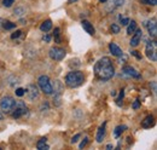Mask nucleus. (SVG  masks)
Returning <instances> with one entry per match:
<instances>
[{
    "label": "nucleus",
    "instance_id": "2f4dec72",
    "mask_svg": "<svg viewBox=\"0 0 157 150\" xmlns=\"http://www.w3.org/2000/svg\"><path fill=\"white\" fill-rule=\"evenodd\" d=\"M139 107H140V101L137 99V101L133 103V109H139Z\"/></svg>",
    "mask_w": 157,
    "mask_h": 150
},
{
    "label": "nucleus",
    "instance_id": "6ab92c4d",
    "mask_svg": "<svg viewBox=\"0 0 157 150\" xmlns=\"http://www.w3.org/2000/svg\"><path fill=\"white\" fill-rule=\"evenodd\" d=\"M126 130H127V126H124V125L117 126V127L115 128V131H114V136H115V138H118V137L122 134V132L126 131Z\"/></svg>",
    "mask_w": 157,
    "mask_h": 150
},
{
    "label": "nucleus",
    "instance_id": "f3484780",
    "mask_svg": "<svg viewBox=\"0 0 157 150\" xmlns=\"http://www.w3.org/2000/svg\"><path fill=\"white\" fill-rule=\"evenodd\" d=\"M127 26H128L127 27V34L132 35L136 32V29H137V22L136 21H129V23Z\"/></svg>",
    "mask_w": 157,
    "mask_h": 150
},
{
    "label": "nucleus",
    "instance_id": "dca6fc26",
    "mask_svg": "<svg viewBox=\"0 0 157 150\" xmlns=\"http://www.w3.org/2000/svg\"><path fill=\"white\" fill-rule=\"evenodd\" d=\"M38 149L39 150H48L50 149V145H47V138H41L38 144H36Z\"/></svg>",
    "mask_w": 157,
    "mask_h": 150
},
{
    "label": "nucleus",
    "instance_id": "393cba45",
    "mask_svg": "<svg viewBox=\"0 0 157 150\" xmlns=\"http://www.w3.org/2000/svg\"><path fill=\"white\" fill-rule=\"evenodd\" d=\"M120 21H121L122 26H127V24L129 23V18H127V17H122V16H120Z\"/></svg>",
    "mask_w": 157,
    "mask_h": 150
},
{
    "label": "nucleus",
    "instance_id": "cd10ccee",
    "mask_svg": "<svg viewBox=\"0 0 157 150\" xmlns=\"http://www.w3.org/2000/svg\"><path fill=\"white\" fill-rule=\"evenodd\" d=\"M15 92H16V96L22 97V96H24V89H17Z\"/></svg>",
    "mask_w": 157,
    "mask_h": 150
},
{
    "label": "nucleus",
    "instance_id": "423d86ee",
    "mask_svg": "<svg viewBox=\"0 0 157 150\" xmlns=\"http://www.w3.org/2000/svg\"><path fill=\"white\" fill-rule=\"evenodd\" d=\"M146 56L149 59H151L152 62L157 61V44L156 41H147L146 44Z\"/></svg>",
    "mask_w": 157,
    "mask_h": 150
},
{
    "label": "nucleus",
    "instance_id": "2eb2a0df",
    "mask_svg": "<svg viewBox=\"0 0 157 150\" xmlns=\"http://www.w3.org/2000/svg\"><path fill=\"white\" fill-rule=\"evenodd\" d=\"M109 49H110V52H111L114 56H116V57L122 56V50L118 47L115 42H111V44L109 45Z\"/></svg>",
    "mask_w": 157,
    "mask_h": 150
},
{
    "label": "nucleus",
    "instance_id": "9d476101",
    "mask_svg": "<svg viewBox=\"0 0 157 150\" xmlns=\"http://www.w3.org/2000/svg\"><path fill=\"white\" fill-rule=\"evenodd\" d=\"M122 72L126 75H128V76H131V77H134V79H140V77H141V75H140V73L138 72L137 69H134L133 67H129V65L123 67V68H122Z\"/></svg>",
    "mask_w": 157,
    "mask_h": 150
},
{
    "label": "nucleus",
    "instance_id": "6e6552de",
    "mask_svg": "<svg viewBox=\"0 0 157 150\" xmlns=\"http://www.w3.org/2000/svg\"><path fill=\"white\" fill-rule=\"evenodd\" d=\"M24 94L27 96V98L29 101H35L39 97V90L35 85H29L25 90H24Z\"/></svg>",
    "mask_w": 157,
    "mask_h": 150
},
{
    "label": "nucleus",
    "instance_id": "4468645a",
    "mask_svg": "<svg viewBox=\"0 0 157 150\" xmlns=\"http://www.w3.org/2000/svg\"><path fill=\"white\" fill-rule=\"evenodd\" d=\"M82 28L86 30V33H88L90 35H93L94 34V27L92 26V23H90L88 21H82Z\"/></svg>",
    "mask_w": 157,
    "mask_h": 150
},
{
    "label": "nucleus",
    "instance_id": "f704fd0d",
    "mask_svg": "<svg viewBox=\"0 0 157 150\" xmlns=\"http://www.w3.org/2000/svg\"><path fill=\"white\" fill-rule=\"evenodd\" d=\"M132 55H133V56H136L137 58H139V59H141V56H139V55H138V51H132Z\"/></svg>",
    "mask_w": 157,
    "mask_h": 150
},
{
    "label": "nucleus",
    "instance_id": "f257e3e1",
    "mask_svg": "<svg viewBox=\"0 0 157 150\" xmlns=\"http://www.w3.org/2000/svg\"><path fill=\"white\" fill-rule=\"evenodd\" d=\"M94 75L101 81H108L115 75V68L109 57H103L94 64Z\"/></svg>",
    "mask_w": 157,
    "mask_h": 150
},
{
    "label": "nucleus",
    "instance_id": "f8f14e48",
    "mask_svg": "<svg viewBox=\"0 0 157 150\" xmlns=\"http://www.w3.org/2000/svg\"><path fill=\"white\" fill-rule=\"evenodd\" d=\"M155 125V117L152 115H147L143 121H141V126L144 128H150Z\"/></svg>",
    "mask_w": 157,
    "mask_h": 150
},
{
    "label": "nucleus",
    "instance_id": "473e14b6",
    "mask_svg": "<svg viewBox=\"0 0 157 150\" xmlns=\"http://www.w3.org/2000/svg\"><path fill=\"white\" fill-rule=\"evenodd\" d=\"M22 12H23V9H16L15 10V15H17V16H21Z\"/></svg>",
    "mask_w": 157,
    "mask_h": 150
},
{
    "label": "nucleus",
    "instance_id": "c85d7f7f",
    "mask_svg": "<svg viewBox=\"0 0 157 150\" xmlns=\"http://www.w3.org/2000/svg\"><path fill=\"white\" fill-rule=\"evenodd\" d=\"M21 34H22V32H21V30H17V32H15V33L11 35V39H17L18 37H21Z\"/></svg>",
    "mask_w": 157,
    "mask_h": 150
},
{
    "label": "nucleus",
    "instance_id": "ddd939ff",
    "mask_svg": "<svg viewBox=\"0 0 157 150\" xmlns=\"http://www.w3.org/2000/svg\"><path fill=\"white\" fill-rule=\"evenodd\" d=\"M105 131H106V122H104V124L98 128L97 137H96V139H97L98 143H101V142H103V139H104V137H105Z\"/></svg>",
    "mask_w": 157,
    "mask_h": 150
},
{
    "label": "nucleus",
    "instance_id": "9b49d317",
    "mask_svg": "<svg viewBox=\"0 0 157 150\" xmlns=\"http://www.w3.org/2000/svg\"><path fill=\"white\" fill-rule=\"evenodd\" d=\"M141 35H143V32H141L140 29H136L133 37L131 39V42H129L132 47H136V46L139 45V42H140V40H141Z\"/></svg>",
    "mask_w": 157,
    "mask_h": 150
},
{
    "label": "nucleus",
    "instance_id": "4be33fe9",
    "mask_svg": "<svg viewBox=\"0 0 157 150\" xmlns=\"http://www.w3.org/2000/svg\"><path fill=\"white\" fill-rule=\"evenodd\" d=\"M143 4H146V5H151V6H156L157 0H141Z\"/></svg>",
    "mask_w": 157,
    "mask_h": 150
},
{
    "label": "nucleus",
    "instance_id": "e433bc0d",
    "mask_svg": "<svg viewBox=\"0 0 157 150\" xmlns=\"http://www.w3.org/2000/svg\"><path fill=\"white\" fill-rule=\"evenodd\" d=\"M74 1H76V0H69L68 2H69V4H71V2H74Z\"/></svg>",
    "mask_w": 157,
    "mask_h": 150
},
{
    "label": "nucleus",
    "instance_id": "c9c22d12",
    "mask_svg": "<svg viewBox=\"0 0 157 150\" xmlns=\"http://www.w3.org/2000/svg\"><path fill=\"white\" fill-rule=\"evenodd\" d=\"M106 149H114V147H113L111 144H108V145H106Z\"/></svg>",
    "mask_w": 157,
    "mask_h": 150
},
{
    "label": "nucleus",
    "instance_id": "a878e982",
    "mask_svg": "<svg viewBox=\"0 0 157 150\" xmlns=\"http://www.w3.org/2000/svg\"><path fill=\"white\" fill-rule=\"evenodd\" d=\"M87 143H88V138L86 137V138H85V139H83V140H82V142L80 143V145H78V148H80V149H82V148H85V147L87 145Z\"/></svg>",
    "mask_w": 157,
    "mask_h": 150
},
{
    "label": "nucleus",
    "instance_id": "b1692460",
    "mask_svg": "<svg viewBox=\"0 0 157 150\" xmlns=\"http://www.w3.org/2000/svg\"><path fill=\"white\" fill-rule=\"evenodd\" d=\"M111 32H113L114 34L120 33V27H118L117 24H113V26H111Z\"/></svg>",
    "mask_w": 157,
    "mask_h": 150
},
{
    "label": "nucleus",
    "instance_id": "f03ea898",
    "mask_svg": "<svg viewBox=\"0 0 157 150\" xmlns=\"http://www.w3.org/2000/svg\"><path fill=\"white\" fill-rule=\"evenodd\" d=\"M83 82H85V75L82 72L74 70V72H70L65 76V84H67V86H69L71 89L81 86Z\"/></svg>",
    "mask_w": 157,
    "mask_h": 150
},
{
    "label": "nucleus",
    "instance_id": "72a5a7b5",
    "mask_svg": "<svg viewBox=\"0 0 157 150\" xmlns=\"http://www.w3.org/2000/svg\"><path fill=\"white\" fill-rule=\"evenodd\" d=\"M42 40H44L45 42H50V41H51V37H50V35H44Z\"/></svg>",
    "mask_w": 157,
    "mask_h": 150
},
{
    "label": "nucleus",
    "instance_id": "7ed1b4c3",
    "mask_svg": "<svg viewBox=\"0 0 157 150\" xmlns=\"http://www.w3.org/2000/svg\"><path fill=\"white\" fill-rule=\"evenodd\" d=\"M15 103H16V101L12 97L5 96L0 101V108H1V110L5 112V114H10V112L13 110V108H15Z\"/></svg>",
    "mask_w": 157,
    "mask_h": 150
},
{
    "label": "nucleus",
    "instance_id": "58836bf2",
    "mask_svg": "<svg viewBox=\"0 0 157 150\" xmlns=\"http://www.w3.org/2000/svg\"><path fill=\"white\" fill-rule=\"evenodd\" d=\"M100 2H106V0H99Z\"/></svg>",
    "mask_w": 157,
    "mask_h": 150
},
{
    "label": "nucleus",
    "instance_id": "aec40b11",
    "mask_svg": "<svg viewBox=\"0 0 157 150\" xmlns=\"http://www.w3.org/2000/svg\"><path fill=\"white\" fill-rule=\"evenodd\" d=\"M16 27V23H12L10 21H2V28L9 30V29H13Z\"/></svg>",
    "mask_w": 157,
    "mask_h": 150
},
{
    "label": "nucleus",
    "instance_id": "c756f323",
    "mask_svg": "<svg viewBox=\"0 0 157 150\" xmlns=\"http://www.w3.org/2000/svg\"><path fill=\"white\" fill-rule=\"evenodd\" d=\"M80 137H81V134H80V133L75 134V136H74V137L71 138V143H76V142L78 140V138H80Z\"/></svg>",
    "mask_w": 157,
    "mask_h": 150
},
{
    "label": "nucleus",
    "instance_id": "5701e85b",
    "mask_svg": "<svg viewBox=\"0 0 157 150\" xmlns=\"http://www.w3.org/2000/svg\"><path fill=\"white\" fill-rule=\"evenodd\" d=\"M13 2H15V0H4L2 1V4H4L5 7H11Z\"/></svg>",
    "mask_w": 157,
    "mask_h": 150
},
{
    "label": "nucleus",
    "instance_id": "412c9836",
    "mask_svg": "<svg viewBox=\"0 0 157 150\" xmlns=\"http://www.w3.org/2000/svg\"><path fill=\"white\" fill-rule=\"evenodd\" d=\"M53 38H55V41L56 42H60V37H59V28H56L55 29V34H53Z\"/></svg>",
    "mask_w": 157,
    "mask_h": 150
},
{
    "label": "nucleus",
    "instance_id": "4c0bfd02",
    "mask_svg": "<svg viewBox=\"0 0 157 150\" xmlns=\"http://www.w3.org/2000/svg\"><path fill=\"white\" fill-rule=\"evenodd\" d=\"M0 120H2V114L0 112Z\"/></svg>",
    "mask_w": 157,
    "mask_h": 150
},
{
    "label": "nucleus",
    "instance_id": "7c9ffc66",
    "mask_svg": "<svg viewBox=\"0 0 157 150\" xmlns=\"http://www.w3.org/2000/svg\"><path fill=\"white\" fill-rule=\"evenodd\" d=\"M113 1H114V4H115L116 6H122L123 2H124V0H113Z\"/></svg>",
    "mask_w": 157,
    "mask_h": 150
},
{
    "label": "nucleus",
    "instance_id": "0eeeda50",
    "mask_svg": "<svg viewBox=\"0 0 157 150\" xmlns=\"http://www.w3.org/2000/svg\"><path fill=\"white\" fill-rule=\"evenodd\" d=\"M65 55H67V52L62 47H52L50 50V57L55 61H62L65 57Z\"/></svg>",
    "mask_w": 157,
    "mask_h": 150
},
{
    "label": "nucleus",
    "instance_id": "a211bd4d",
    "mask_svg": "<svg viewBox=\"0 0 157 150\" xmlns=\"http://www.w3.org/2000/svg\"><path fill=\"white\" fill-rule=\"evenodd\" d=\"M51 28H52V22H51V19H47V21L42 22V24L40 26V29H41L42 32H48Z\"/></svg>",
    "mask_w": 157,
    "mask_h": 150
},
{
    "label": "nucleus",
    "instance_id": "bb28decb",
    "mask_svg": "<svg viewBox=\"0 0 157 150\" xmlns=\"http://www.w3.org/2000/svg\"><path fill=\"white\" fill-rule=\"evenodd\" d=\"M123 96H124V91H123V90H121V92H120V97L116 99V101H117V105H121V101L123 99Z\"/></svg>",
    "mask_w": 157,
    "mask_h": 150
},
{
    "label": "nucleus",
    "instance_id": "1a4fd4ad",
    "mask_svg": "<svg viewBox=\"0 0 157 150\" xmlns=\"http://www.w3.org/2000/svg\"><path fill=\"white\" fill-rule=\"evenodd\" d=\"M145 26H146V28H147V30H149V34H150V37L154 38V39H156V37H157L156 18H152V19H150V21H147V22L145 23Z\"/></svg>",
    "mask_w": 157,
    "mask_h": 150
},
{
    "label": "nucleus",
    "instance_id": "20e7f679",
    "mask_svg": "<svg viewBox=\"0 0 157 150\" xmlns=\"http://www.w3.org/2000/svg\"><path fill=\"white\" fill-rule=\"evenodd\" d=\"M39 86L41 91L45 94H52V92H53V87L51 85L50 77L46 76V75H42L39 77Z\"/></svg>",
    "mask_w": 157,
    "mask_h": 150
},
{
    "label": "nucleus",
    "instance_id": "39448f33",
    "mask_svg": "<svg viewBox=\"0 0 157 150\" xmlns=\"http://www.w3.org/2000/svg\"><path fill=\"white\" fill-rule=\"evenodd\" d=\"M28 112V108L25 105V103L23 101H18L15 103V108H13V112H12V116L15 119H20L21 116L25 115Z\"/></svg>",
    "mask_w": 157,
    "mask_h": 150
}]
</instances>
